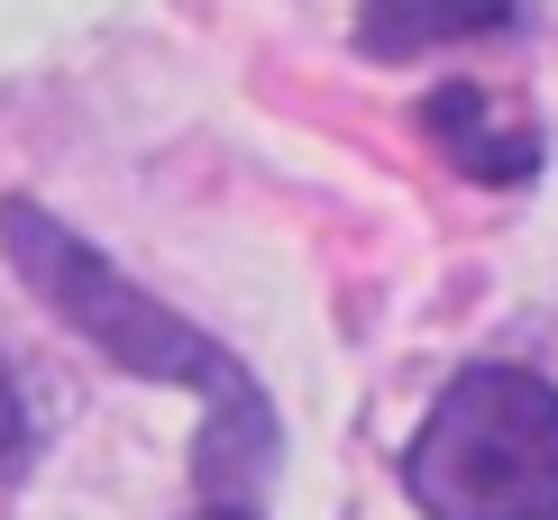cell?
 <instances>
[{
    "mask_svg": "<svg viewBox=\"0 0 558 520\" xmlns=\"http://www.w3.org/2000/svg\"><path fill=\"white\" fill-rule=\"evenodd\" d=\"M0 256H10V274L37 293V311H56L101 366L137 374V384H174V393L202 401L193 511H257L266 503V484L284 475V420H275L257 366H247L239 347L211 338V329H193L183 311H166L147 283L120 274L37 193L0 201Z\"/></svg>",
    "mask_w": 558,
    "mask_h": 520,
    "instance_id": "obj_1",
    "label": "cell"
},
{
    "mask_svg": "<svg viewBox=\"0 0 558 520\" xmlns=\"http://www.w3.org/2000/svg\"><path fill=\"white\" fill-rule=\"evenodd\" d=\"M393 484L422 520H558V384L504 357L458 366L403 438Z\"/></svg>",
    "mask_w": 558,
    "mask_h": 520,
    "instance_id": "obj_2",
    "label": "cell"
},
{
    "mask_svg": "<svg viewBox=\"0 0 558 520\" xmlns=\"http://www.w3.org/2000/svg\"><path fill=\"white\" fill-rule=\"evenodd\" d=\"M422 137L439 156L458 164V174L468 183H531L549 164V137H541V120H531V110H513L504 101V91H485V83H430L422 91Z\"/></svg>",
    "mask_w": 558,
    "mask_h": 520,
    "instance_id": "obj_3",
    "label": "cell"
},
{
    "mask_svg": "<svg viewBox=\"0 0 558 520\" xmlns=\"http://www.w3.org/2000/svg\"><path fill=\"white\" fill-rule=\"evenodd\" d=\"M522 10L531 0H366L357 55L366 64H412V55H439V46H476V37L522 28Z\"/></svg>",
    "mask_w": 558,
    "mask_h": 520,
    "instance_id": "obj_4",
    "label": "cell"
},
{
    "mask_svg": "<svg viewBox=\"0 0 558 520\" xmlns=\"http://www.w3.org/2000/svg\"><path fill=\"white\" fill-rule=\"evenodd\" d=\"M37 447V411H28V384H19V366L0 357V475H19Z\"/></svg>",
    "mask_w": 558,
    "mask_h": 520,
    "instance_id": "obj_5",
    "label": "cell"
},
{
    "mask_svg": "<svg viewBox=\"0 0 558 520\" xmlns=\"http://www.w3.org/2000/svg\"><path fill=\"white\" fill-rule=\"evenodd\" d=\"M193 520H266V511H193Z\"/></svg>",
    "mask_w": 558,
    "mask_h": 520,
    "instance_id": "obj_6",
    "label": "cell"
}]
</instances>
